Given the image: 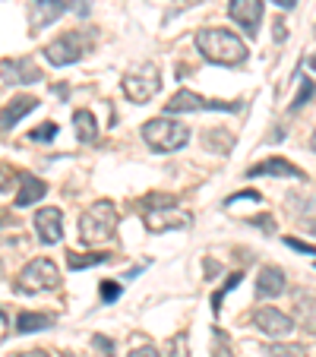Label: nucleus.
<instances>
[{
	"mask_svg": "<svg viewBox=\"0 0 316 357\" xmlns=\"http://www.w3.org/2000/svg\"><path fill=\"white\" fill-rule=\"evenodd\" d=\"M272 3H276V7H282V10H294L297 0H272Z\"/></svg>",
	"mask_w": 316,
	"mask_h": 357,
	"instance_id": "e433bc0d",
	"label": "nucleus"
},
{
	"mask_svg": "<svg viewBox=\"0 0 316 357\" xmlns=\"http://www.w3.org/2000/svg\"><path fill=\"white\" fill-rule=\"evenodd\" d=\"M241 199H253V202H259V193H256V190H243V193L228 196V199H225V202H241Z\"/></svg>",
	"mask_w": 316,
	"mask_h": 357,
	"instance_id": "473e14b6",
	"label": "nucleus"
},
{
	"mask_svg": "<svg viewBox=\"0 0 316 357\" xmlns=\"http://www.w3.org/2000/svg\"><path fill=\"white\" fill-rule=\"evenodd\" d=\"M67 10H70L67 0H29V29L38 35L41 29L61 20Z\"/></svg>",
	"mask_w": 316,
	"mask_h": 357,
	"instance_id": "9b49d317",
	"label": "nucleus"
},
{
	"mask_svg": "<svg viewBox=\"0 0 316 357\" xmlns=\"http://www.w3.org/2000/svg\"><path fill=\"white\" fill-rule=\"evenodd\" d=\"M108 263V253H67V266L70 269H89V266Z\"/></svg>",
	"mask_w": 316,
	"mask_h": 357,
	"instance_id": "412c9836",
	"label": "nucleus"
},
{
	"mask_svg": "<svg viewBox=\"0 0 316 357\" xmlns=\"http://www.w3.org/2000/svg\"><path fill=\"white\" fill-rule=\"evenodd\" d=\"M285 247L297 250V253H307V257H313V253H316V247H313V243H303L301 237H285Z\"/></svg>",
	"mask_w": 316,
	"mask_h": 357,
	"instance_id": "c756f323",
	"label": "nucleus"
},
{
	"mask_svg": "<svg viewBox=\"0 0 316 357\" xmlns=\"http://www.w3.org/2000/svg\"><path fill=\"white\" fill-rule=\"evenodd\" d=\"M142 139L155 149V152H177L190 142V127H183L181 121H171V117H152V121L142 123Z\"/></svg>",
	"mask_w": 316,
	"mask_h": 357,
	"instance_id": "7ed1b4c3",
	"label": "nucleus"
},
{
	"mask_svg": "<svg viewBox=\"0 0 316 357\" xmlns=\"http://www.w3.org/2000/svg\"><path fill=\"white\" fill-rule=\"evenodd\" d=\"M241 278H243V275H228V282H225V284H222V288H218V291H216V297H212V310H216V313H218V310H222V297H225V294H228V291H234V288H237V284H241Z\"/></svg>",
	"mask_w": 316,
	"mask_h": 357,
	"instance_id": "b1692460",
	"label": "nucleus"
},
{
	"mask_svg": "<svg viewBox=\"0 0 316 357\" xmlns=\"http://www.w3.org/2000/svg\"><path fill=\"white\" fill-rule=\"evenodd\" d=\"M310 149H313V152H316V133L310 136Z\"/></svg>",
	"mask_w": 316,
	"mask_h": 357,
	"instance_id": "58836bf2",
	"label": "nucleus"
},
{
	"mask_svg": "<svg viewBox=\"0 0 316 357\" xmlns=\"http://www.w3.org/2000/svg\"><path fill=\"white\" fill-rule=\"evenodd\" d=\"M241 105H231V101H209L202 95L181 89V92L171 95V101H165V111L168 114H193V111H237Z\"/></svg>",
	"mask_w": 316,
	"mask_h": 357,
	"instance_id": "0eeeda50",
	"label": "nucleus"
},
{
	"mask_svg": "<svg viewBox=\"0 0 316 357\" xmlns=\"http://www.w3.org/2000/svg\"><path fill=\"white\" fill-rule=\"evenodd\" d=\"M0 82H7V86H32V82H41V70L29 57H7L0 63Z\"/></svg>",
	"mask_w": 316,
	"mask_h": 357,
	"instance_id": "1a4fd4ad",
	"label": "nucleus"
},
{
	"mask_svg": "<svg viewBox=\"0 0 316 357\" xmlns=\"http://www.w3.org/2000/svg\"><path fill=\"white\" fill-rule=\"evenodd\" d=\"M307 231H310V234L316 237V222H310V225H307Z\"/></svg>",
	"mask_w": 316,
	"mask_h": 357,
	"instance_id": "4c0bfd02",
	"label": "nucleus"
},
{
	"mask_svg": "<svg viewBox=\"0 0 316 357\" xmlns=\"http://www.w3.org/2000/svg\"><path fill=\"white\" fill-rule=\"evenodd\" d=\"M250 225H253V228H259V231H266V234L272 231V218H269V215H256V218H250Z\"/></svg>",
	"mask_w": 316,
	"mask_h": 357,
	"instance_id": "2f4dec72",
	"label": "nucleus"
},
{
	"mask_svg": "<svg viewBox=\"0 0 316 357\" xmlns=\"http://www.w3.org/2000/svg\"><path fill=\"white\" fill-rule=\"evenodd\" d=\"M190 212H177V206H162V209H146V225L149 231L162 234L171 228H190Z\"/></svg>",
	"mask_w": 316,
	"mask_h": 357,
	"instance_id": "ddd939ff",
	"label": "nucleus"
},
{
	"mask_svg": "<svg viewBox=\"0 0 316 357\" xmlns=\"http://www.w3.org/2000/svg\"><path fill=\"white\" fill-rule=\"evenodd\" d=\"M35 108H38V98H35V95H16V98H10L7 105H3V111H0V130H3V133L13 130L16 123L26 114H32Z\"/></svg>",
	"mask_w": 316,
	"mask_h": 357,
	"instance_id": "2eb2a0df",
	"label": "nucleus"
},
{
	"mask_svg": "<svg viewBox=\"0 0 316 357\" xmlns=\"http://www.w3.org/2000/svg\"><path fill=\"white\" fill-rule=\"evenodd\" d=\"M253 326L262 335H272V338H285L294 332V319H291L288 313L276 310V307H259V310H253Z\"/></svg>",
	"mask_w": 316,
	"mask_h": 357,
	"instance_id": "9d476101",
	"label": "nucleus"
},
{
	"mask_svg": "<svg viewBox=\"0 0 316 357\" xmlns=\"http://www.w3.org/2000/svg\"><path fill=\"white\" fill-rule=\"evenodd\" d=\"M98 294H101V303H114L117 297H121V284L117 282H101Z\"/></svg>",
	"mask_w": 316,
	"mask_h": 357,
	"instance_id": "bb28decb",
	"label": "nucleus"
},
{
	"mask_svg": "<svg viewBox=\"0 0 316 357\" xmlns=\"http://www.w3.org/2000/svg\"><path fill=\"white\" fill-rule=\"evenodd\" d=\"M266 354H269V357H307V351H303V344L282 342V344H272V348H266Z\"/></svg>",
	"mask_w": 316,
	"mask_h": 357,
	"instance_id": "5701e85b",
	"label": "nucleus"
},
{
	"mask_svg": "<svg viewBox=\"0 0 316 357\" xmlns=\"http://www.w3.org/2000/svg\"><path fill=\"white\" fill-rule=\"evenodd\" d=\"M117 228V209L114 202L101 199L95 206H89L80 218V241L89 243V247H98V243H108L114 237Z\"/></svg>",
	"mask_w": 316,
	"mask_h": 357,
	"instance_id": "f03ea898",
	"label": "nucleus"
},
{
	"mask_svg": "<svg viewBox=\"0 0 316 357\" xmlns=\"http://www.w3.org/2000/svg\"><path fill=\"white\" fill-rule=\"evenodd\" d=\"M228 16L243 29L247 35H259L262 22V0H228Z\"/></svg>",
	"mask_w": 316,
	"mask_h": 357,
	"instance_id": "f8f14e48",
	"label": "nucleus"
},
{
	"mask_svg": "<svg viewBox=\"0 0 316 357\" xmlns=\"http://www.w3.org/2000/svg\"><path fill=\"white\" fill-rule=\"evenodd\" d=\"M51 326H54V317H51V313L26 310V313H20V317H16V332H20V335H32V332L51 329Z\"/></svg>",
	"mask_w": 316,
	"mask_h": 357,
	"instance_id": "a211bd4d",
	"label": "nucleus"
},
{
	"mask_svg": "<svg viewBox=\"0 0 316 357\" xmlns=\"http://www.w3.org/2000/svg\"><path fill=\"white\" fill-rule=\"evenodd\" d=\"M212 357H231V348L225 344V332L222 329H216V335H212Z\"/></svg>",
	"mask_w": 316,
	"mask_h": 357,
	"instance_id": "c85d7f7f",
	"label": "nucleus"
},
{
	"mask_svg": "<svg viewBox=\"0 0 316 357\" xmlns=\"http://www.w3.org/2000/svg\"><path fill=\"white\" fill-rule=\"evenodd\" d=\"M82 54H86V35L82 32H67L45 47V57L51 61V67H70V63L82 61Z\"/></svg>",
	"mask_w": 316,
	"mask_h": 357,
	"instance_id": "423d86ee",
	"label": "nucleus"
},
{
	"mask_svg": "<svg viewBox=\"0 0 316 357\" xmlns=\"http://www.w3.org/2000/svg\"><path fill=\"white\" fill-rule=\"evenodd\" d=\"M0 222H3V215H0Z\"/></svg>",
	"mask_w": 316,
	"mask_h": 357,
	"instance_id": "a19ab883",
	"label": "nucleus"
},
{
	"mask_svg": "<svg viewBox=\"0 0 316 357\" xmlns=\"http://www.w3.org/2000/svg\"><path fill=\"white\" fill-rule=\"evenodd\" d=\"M247 177H291V181H303L307 174H303L297 165H291L288 158L272 155V158H266V162L247 168Z\"/></svg>",
	"mask_w": 316,
	"mask_h": 357,
	"instance_id": "4468645a",
	"label": "nucleus"
},
{
	"mask_svg": "<svg viewBox=\"0 0 316 357\" xmlns=\"http://www.w3.org/2000/svg\"><path fill=\"white\" fill-rule=\"evenodd\" d=\"M196 47H200V54L206 61L222 63V67H237V63L247 61V45L228 29H202V32H196Z\"/></svg>",
	"mask_w": 316,
	"mask_h": 357,
	"instance_id": "f257e3e1",
	"label": "nucleus"
},
{
	"mask_svg": "<svg viewBox=\"0 0 316 357\" xmlns=\"http://www.w3.org/2000/svg\"><path fill=\"white\" fill-rule=\"evenodd\" d=\"M158 92H162V76H158V70H155L152 63H142L133 73L123 76V95H127L133 105H146V101L155 98Z\"/></svg>",
	"mask_w": 316,
	"mask_h": 357,
	"instance_id": "39448f33",
	"label": "nucleus"
},
{
	"mask_svg": "<svg viewBox=\"0 0 316 357\" xmlns=\"http://www.w3.org/2000/svg\"><path fill=\"white\" fill-rule=\"evenodd\" d=\"M20 183H22V187H20V196H16V206H20V209L35 206V202L47 193V183L41 181V177H35V174H22Z\"/></svg>",
	"mask_w": 316,
	"mask_h": 357,
	"instance_id": "f3484780",
	"label": "nucleus"
},
{
	"mask_svg": "<svg viewBox=\"0 0 316 357\" xmlns=\"http://www.w3.org/2000/svg\"><path fill=\"white\" fill-rule=\"evenodd\" d=\"M285 291V272L278 266H266L259 269V278H256V297L266 301V297H278Z\"/></svg>",
	"mask_w": 316,
	"mask_h": 357,
	"instance_id": "dca6fc26",
	"label": "nucleus"
},
{
	"mask_svg": "<svg viewBox=\"0 0 316 357\" xmlns=\"http://www.w3.org/2000/svg\"><path fill=\"white\" fill-rule=\"evenodd\" d=\"M54 136H57V123H41L38 130H32V133H29V139L47 142V139H54Z\"/></svg>",
	"mask_w": 316,
	"mask_h": 357,
	"instance_id": "a878e982",
	"label": "nucleus"
},
{
	"mask_svg": "<svg viewBox=\"0 0 316 357\" xmlns=\"http://www.w3.org/2000/svg\"><path fill=\"white\" fill-rule=\"evenodd\" d=\"M92 344H95V348H98V351H105V354H114V342H111V338H105V335H95L92 338Z\"/></svg>",
	"mask_w": 316,
	"mask_h": 357,
	"instance_id": "7c9ffc66",
	"label": "nucleus"
},
{
	"mask_svg": "<svg viewBox=\"0 0 316 357\" xmlns=\"http://www.w3.org/2000/svg\"><path fill=\"white\" fill-rule=\"evenodd\" d=\"M20 177H22V174H20ZM20 177H16V171L10 168V165H0V193H7V190L13 187Z\"/></svg>",
	"mask_w": 316,
	"mask_h": 357,
	"instance_id": "cd10ccee",
	"label": "nucleus"
},
{
	"mask_svg": "<svg viewBox=\"0 0 316 357\" xmlns=\"http://www.w3.org/2000/svg\"><path fill=\"white\" fill-rule=\"evenodd\" d=\"M130 357H162L155 348H136V351H130Z\"/></svg>",
	"mask_w": 316,
	"mask_h": 357,
	"instance_id": "f704fd0d",
	"label": "nucleus"
},
{
	"mask_svg": "<svg viewBox=\"0 0 316 357\" xmlns=\"http://www.w3.org/2000/svg\"><path fill=\"white\" fill-rule=\"evenodd\" d=\"M310 67H313V70H316V54H313V57H310Z\"/></svg>",
	"mask_w": 316,
	"mask_h": 357,
	"instance_id": "ea45409f",
	"label": "nucleus"
},
{
	"mask_svg": "<svg viewBox=\"0 0 316 357\" xmlns=\"http://www.w3.org/2000/svg\"><path fill=\"white\" fill-rule=\"evenodd\" d=\"M297 319H301L303 329L316 335V301L313 297H307V301L301 297V301H297Z\"/></svg>",
	"mask_w": 316,
	"mask_h": 357,
	"instance_id": "aec40b11",
	"label": "nucleus"
},
{
	"mask_svg": "<svg viewBox=\"0 0 316 357\" xmlns=\"http://www.w3.org/2000/svg\"><path fill=\"white\" fill-rule=\"evenodd\" d=\"M61 284V269H57L51 259H32L26 269L20 272V278L13 282V288L20 294H45V291L57 288Z\"/></svg>",
	"mask_w": 316,
	"mask_h": 357,
	"instance_id": "20e7f679",
	"label": "nucleus"
},
{
	"mask_svg": "<svg viewBox=\"0 0 316 357\" xmlns=\"http://www.w3.org/2000/svg\"><path fill=\"white\" fill-rule=\"evenodd\" d=\"M313 95H316V82H313V79H303V82H301V89H297V98L291 101V111L307 108L310 101H313Z\"/></svg>",
	"mask_w": 316,
	"mask_h": 357,
	"instance_id": "4be33fe9",
	"label": "nucleus"
},
{
	"mask_svg": "<svg viewBox=\"0 0 316 357\" xmlns=\"http://www.w3.org/2000/svg\"><path fill=\"white\" fill-rule=\"evenodd\" d=\"M162 206H177V199L168 193H152L142 199V209H162Z\"/></svg>",
	"mask_w": 316,
	"mask_h": 357,
	"instance_id": "393cba45",
	"label": "nucleus"
},
{
	"mask_svg": "<svg viewBox=\"0 0 316 357\" xmlns=\"http://www.w3.org/2000/svg\"><path fill=\"white\" fill-rule=\"evenodd\" d=\"M196 3H202V0H174V7H171V13H183V10L196 7Z\"/></svg>",
	"mask_w": 316,
	"mask_h": 357,
	"instance_id": "72a5a7b5",
	"label": "nucleus"
},
{
	"mask_svg": "<svg viewBox=\"0 0 316 357\" xmlns=\"http://www.w3.org/2000/svg\"><path fill=\"white\" fill-rule=\"evenodd\" d=\"M73 130L80 142H95L98 139V121H95L92 111H76L73 114Z\"/></svg>",
	"mask_w": 316,
	"mask_h": 357,
	"instance_id": "6ab92c4d",
	"label": "nucleus"
},
{
	"mask_svg": "<svg viewBox=\"0 0 316 357\" xmlns=\"http://www.w3.org/2000/svg\"><path fill=\"white\" fill-rule=\"evenodd\" d=\"M20 357H51V354H47L45 348H35V351H22Z\"/></svg>",
	"mask_w": 316,
	"mask_h": 357,
	"instance_id": "c9c22d12",
	"label": "nucleus"
},
{
	"mask_svg": "<svg viewBox=\"0 0 316 357\" xmlns=\"http://www.w3.org/2000/svg\"><path fill=\"white\" fill-rule=\"evenodd\" d=\"M35 234L45 247H54L63 241V212L57 206H45V209L35 212Z\"/></svg>",
	"mask_w": 316,
	"mask_h": 357,
	"instance_id": "6e6552de",
	"label": "nucleus"
}]
</instances>
